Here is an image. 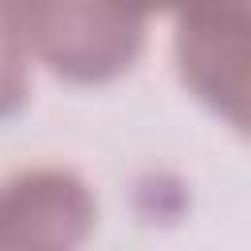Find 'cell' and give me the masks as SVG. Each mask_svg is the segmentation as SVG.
I'll return each instance as SVG.
<instances>
[{
    "label": "cell",
    "mask_w": 251,
    "mask_h": 251,
    "mask_svg": "<svg viewBox=\"0 0 251 251\" xmlns=\"http://www.w3.org/2000/svg\"><path fill=\"white\" fill-rule=\"evenodd\" d=\"M114 4H122L126 12H133V16H149V12H180V16H188V12H200V8H216V4H227V0H114Z\"/></svg>",
    "instance_id": "5"
},
{
    "label": "cell",
    "mask_w": 251,
    "mask_h": 251,
    "mask_svg": "<svg viewBox=\"0 0 251 251\" xmlns=\"http://www.w3.org/2000/svg\"><path fill=\"white\" fill-rule=\"evenodd\" d=\"M176 63L188 90L231 126L247 122V0L180 16Z\"/></svg>",
    "instance_id": "2"
},
{
    "label": "cell",
    "mask_w": 251,
    "mask_h": 251,
    "mask_svg": "<svg viewBox=\"0 0 251 251\" xmlns=\"http://www.w3.org/2000/svg\"><path fill=\"white\" fill-rule=\"evenodd\" d=\"M24 35L0 16V114L24 98Z\"/></svg>",
    "instance_id": "4"
},
{
    "label": "cell",
    "mask_w": 251,
    "mask_h": 251,
    "mask_svg": "<svg viewBox=\"0 0 251 251\" xmlns=\"http://www.w3.org/2000/svg\"><path fill=\"white\" fill-rule=\"evenodd\" d=\"M145 20L114 0H43L27 24V47L63 78L106 82L137 59Z\"/></svg>",
    "instance_id": "1"
},
{
    "label": "cell",
    "mask_w": 251,
    "mask_h": 251,
    "mask_svg": "<svg viewBox=\"0 0 251 251\" xmlns=\"http://www.w3.org/2000/svg\"><path fill=\"white\" fill-rule=\"evenodd\" d=\"M90 224V188L67 169H27L0 184V247H75Z\"/></svg>",
    "instance_id": "3"
}]
</instances>
